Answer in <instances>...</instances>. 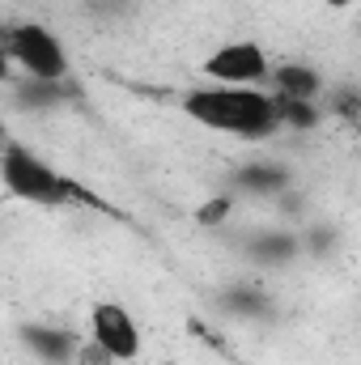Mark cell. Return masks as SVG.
<instances>
[{"label":"cell","mask_w":361,"mask_h":365,"mask_svg":"<svg viewBox=\"0 0 361 365\" xmlns=\"http://www.w3.org/2000/svg\"><path fill=\"white\" fill-rule=\"evenodd\" d=\"M183 115L208 132L238 140H268L285 128L276 93H264L260 86H200L183 93Z\"/></svg>","instance_id":"obj_1"},{"label":"cell","mask_w":361,"mask_h":365,"mask_svg":"<svg viewBox=\"0 0 361 365\" xmlns=\"http://www.w3.org/2000/svg\"><path fill=\"white\" fill-rule=\"evenodd\" d=\"M0 179H4V191H9L13 200L39 204V208H106V200L93 195L86 182L60 175L56 166H47L43 158H34V153L21 149V145H9V149H4Z\"/></svg>","instance_id":"obj_2"},{"label":"cell","mask_w":361,"mask_h":365,"mask_svg":"<svg viewBox=\"0 0 361 365\" xmlns=\"http://www.w3.org/2000/svg\"><path fill=\"white\" fill-rule=\"evenodd\" d=\"M0 43H4L9 64L21 68V77L56 81V86L68 77V51L43 21H4Z\"/></svg>","instance_id":"obj_3"},{"label":"cell","mask_w":361,"mask_h":365,"mask_svg":"<svg viewBox=\"0 0 361 365\" xmlns=\"http://www.w3.org/2000/svg\"><path fill=\"white\" fill-rule=\"evenodd\" d=\"M204 77L217 86H260L264 77H272V64L260 43L238 38V43H221L204 60Z\"/></svg>","instance_id":"obj_4"},{"label":"cell","mask_w":361,"mask_h":365,"mask_svg":"<svg viewBox=\"0 0 361 365\" xmlns=\"http://www.w3.org/2000/svg\"><path fill=\"white\" fill-rule=\"evenodd\" d=\"M90 340L98 349H106L115 361H136L141 349H145V336H141L136 319L119 302H98L90 310Z\"/></svg>","instance_id":"obj_5"},{"label":"cell","mask_w":361,"mask_h":365,"mask_svg":"<svg viewBox=\"0 0 361 365\" xmlns=\"http://www.w3.org/2000/svg\"><path fill=\"white\" fill-rule=\"evenodd\" d=\"M21 336H26V344H30V349H34L47 365L81 361V344H86V340H77V336H73V331H64V327H26Z\"/></svg>","instance_id":"obj_6"},{"label":"cell","mask_w":361,"mask_h":365,"mask_svg":"<svg viewBox=\"0 0 361 365\" xmlns=\"http://www.w3.org/2000/svg\"><path fill=\"white\" fill-rule=\"evenodd\" d=\"M319 90H323V81L306 64H276L272 68V93L276 98H306V102H315Z\"/></svg>","instance_id":"obj_7"},{"label":"cell","mask_w":361,"mask_h":365,"mask_svg":"<svg viewBox=\"0 0 361 365\" xmlns=\"http://www.w3.org/2000/svg\"><path fill=\"white\" fill-rule=\"evenodd\" d=\"M238 191H255V195H272V191H280L289 175L280 170V166H272V162H255V166H243L238 170Z\"/></svg>","instance_id":"obj_8"},{"label":"cell","mask_w":361,"mask_h":365,"mask_svg":"<svg viewBox=\"0 0 361 365\" xmlns=\"http://www.w3.org/2000/svg\"><path fill=\"white\" fill-rule=\"evenodd\" d=\"M293 251H298V238H289V234H260L251 242V255L264 264H285V259H293Z\"/></svg>","instance_id":"obj_9"},{"label":"cell","mask_w":361,"mask_h":365,"mask_svg":"<svg viewBox=\"0 0 361 365\" xmlns=\"http://www.w3.org/2000/svg\"><path fill=\"white\" fill-rule=\"evenodd\" d=\"M276 106H280V123L285 128H315L319 123V110L306 98H276Z\"/></svg>","instance_id":"obj_10"},{"label":"cell","mask_w":361,"mask_h":365,"mask_svg":"<svg viewBox=\"0 0 361 365\" xmlns=\"http://www.w3.org/2000/svg\"><path fill=\"white\" fill-rule=\"evenodd\" d=\"M230 208H234V195H217V200H208V204H200V212H195V221H200V225H221V221L230 217Z\"/></svg>","instance_id":"obj_11"},{"label":"cell","mask_w":361,"mask_h":365,"mask_svg":"<svg viewBox=\"0 0 361 365\" xmlns=\"http://www.w3.org/2000/svg\"><path fill=\"white\" fill-rule=\"evenodd\" d=\"M225 306H230V310H243V314H255V310H264V297H251V293H230V297H225Z\"/></svg>","instance_id":"obj_12"},{"label":"cell","mask_w":361,"mask_h":365,"mask_svg":"<svg viewBox=\"0 0 361 365\" xmlns=\"http://www.w3.org/2000/svg\"><path fill=\"white\" fill-rule=\"evenodd\" d=\"M327 4H349V0H327Z\"/></svg>","instance_id":"obj_13"}]
</instances>
